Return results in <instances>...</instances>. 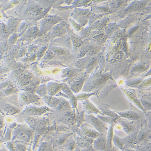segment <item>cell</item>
<instances>
[{"label": "cell", "mask_w": 151, "mask_h": 151, "mask_svg": "<svg viewBox=\"0 0 151 151\" xmlns=\"http://www.w3.org/2000/svg\"><path fill=\"white\" fill-rule=\"evenodd\" d=\"M32 136V132L27 127H21L16 129L15 137L16 139L25 142H28Z\"/></svg>", "instance_id": "cell-1"}, {"label": "cell", "mask_w": 151, "mask_h": 151, "mask_svg": "<svg viewBox=\"0 0 151 151\" xmlns=\"http://www.w3.org/2000/svg\"><path fill=\"white\" fill-rule=\"evenodd\" d=\"M87 119L89 123L95 129L102 135H104L107 132V127L99 119L96 118L92 115L87 116Z\"/></svg>", "instance_id": "cell-2"}, {"label": "cell", "mask_w": 151, "mask_h": 151, "mask_svg": "<svg viewBox=\"0 0 151 151\" xmlns=\"http://www.w3.org/2000/svg\"><path fill=\"white\" fill-rule=\"evenodd\" d=\"M49 111H50V109L47 107H30L24 110V113L29 116H36L41 115Z\"/></svg>", "instance_id": "cell-3"}, {"label": "cell", "mask_w": 151, "mask_h": 151, "mask_svg": "<svg viewBox=\"0 0 151 151\" xmlns=\"http://www.w3.org/2000/svg\"><path fill=\"white\" fill-rule=\"evenodd\" d=\"M106 144L107 138L102 134L95 140L93 147L97 151H104L106 148Z\"/></svg>", "instance_id": "cell-4"}, {"label": "cell", "mask_w": 151, "mask_h": 151, "mask_svg": "<svg viewBox=\"0 0 151 151\" xmlns=\"http://www.w3.org/2000/svg\"><path fill=\"white\" fill-rule=\"evenodd\" d=\"M120 116L132 121H138L142 118V116L134 111H128L118 112Z\"/></svg>", "instance_id": "cell-5"}, {"label": "cell", "mask_w": 151, "mask_h": 151, "mask_svg": "<svg viewBox=\"0 0 151 151\" xmlns=\"http://www.w3.org/2000/svg\"><path fill=\"white\" fill-rule=\"evenodd\" d=\"M83 107L84 111L88 114H98L100 113L102 114V112L99 109H97L94 105L92 104L88 99L83 102Z\"/></svg>", "instance_id": "cell-6"}, {"label": "cell", "mask_w": 151, "mask_h": 151, "mask_svg": "<svg viewBox=\"0 0 151 151\" xmlns=\"http://www.w3.org/2000/svg\"><path fill=\"white\" fill-rule=\"evenodd\" d=\"M99 109L101 111L102 113L105 114L108 116L112 118L115 120H118L120 119V116L115 112L111 111L110 109L109 106L106 104H103L99 107Z\"/></svg>", "instance_id": "cell-7"}, {"label": "cell", "mask_w": 151, "mask_h": 151, "mask_svg": "<svg viewBox=\"0 0 151 151\" xmlns=\"http://www.w3.org/2000/svg\"><path fill=\"white\" fill-rule=\"evenodd\" d=\"M110 76L109 75H100V76H97L94 78V79L92 80L91 84V89H93L101 86L102 84L104 83L106 81L109 79Z\"/></svg>", "instance_id": "cell-8"}, {"label": "cell", "mask_w": 151, "mask_h": 151, "mask_svg": "<svg viewBox=\"0 0 151 151\" xmlns=\"http://www.w3.org/2000/svg\"><path fill=\"white\" fill-rule=\"evenodd\" d=\"M20 99L22 103L24 104H29L36 102L38 100L36 96L26 93H22L20 96Z\"/></svg>", "instance_id": "cell-9"}, {"label": "cell", "mask_w": 151, "mask_h": 151, "mask_svg": "<svg viewBox=\"0 0 151 151\" xmlns=\"http://www.w3.org/2000/svg\"><path fill=\"white\" fill-rule=\"evenodd\" d=\"M83 132L84 135L87 137L91 139H97L100 135L99 132L95 130L94 129H90V128L86 127H83L82 128Z\"/></svg>", "instance_id": "cell-10"}, {"label": "cell", "mask_w": 151, "mask_h": 151, "mask_svg": "<svg viewBox=\"0 0 151 151\" xmlns=\"http://www.w3.org/2000/svg\"><path fill=\"white\" fill-rule=\"evenodd\" d=\"M123 91H124V93H125L126 95L127 96L129 100H130L133 103L136 104L138 106V107L141 110H142V111H144V112H145V110L144 109V107H143V106H142V103H141V101H139L134 94H133V93L127 92V91L124 90H123Z\"/></svg>", "instance_id": "cell-11"}, {"label": "cell", "mask_w": 151, "mask_h": 151, "mask_svg": "<svg viewBox=\"0 0 151 151\" xmlns=\"http://www.w3.org/2000/svg\"><path fill=\"white\" fill-rule=\"evenodd\" d=\"M1 108L4 112L10 114H17L20 112L18 109L9 104H3Z\"/></svg>", "instance_id": "cell-12"}, {"label": "cell", "mask_w": 151, "mask_h": 151, "mask_svg": "<svg viewBox=\"0 0 151 151\" xmlns=\"http://www.w3.org/2000/svg\"><path fill=\"white\" fill-rule=\"evenodd\" d=\"M120 123H121V126L123 127L124 132L129 134L133 133L134 130V126L127 121H120Z\"/></svg>", "instance_id": "cell-13"}, {"label": "cell", "mask_w": 151, "mask_h": 151, "mask_svg": "<svg viewBox=\"0 0 151 151\" xmlns=\"http://www.w3.org/2000/svg\"><path fill=\"white\" fill-rule=\"evenodd\" d=\"M44 101L51 107H55L60 103V100L52 97H45Z\"/></svg>", "instance_id": "cell-14"}, {"label": "cell", "mask_w": 151, "mask_h": 151, "mask_svg": "<svg viewBox=\"0 0 151 151\" xmlns=\"http://www.w3.org/2000/svg\"><path fill=\"white\" fill-rule=\"evenodd\" d=\"M114 134H113V127L112 126L110 127L109 130L108 132V137L107 138L106 147H112V142H113Z\"/></svg>", "instance_id": "cell-15"}, {"label": "cell", "mask_w": 151, "mask_h": 151, "mask_svg": "<svg viewBox=\"0 0 151 151\" xmlns=\"http://www.w3.org/2000/svg\"><path fill=\"white\" fill-rule=\"evenodd\" d=\"M113 142L116 146L121 150H124V142L118 137L114 135L113 138Z\"/></svg>", "instance_id": "cell-16"}, {"label": "cell", "mask_w": 151, "mask_h": 151, "mask_svg": "<svg viewBox=\"0 0 151 151\" xmlns=\"http://www.w3.org/2000/svg\"><path fill=\"white\" fill-rule=\"evenodd\" d=\"M98 118L101 121L111 124V126L115 125L116 123V120L115 119L110 117L109 116H99Z\"/></svg>", "instance_id": "cell-17"}, {"label": "cell", "mask_w": 151, "mask_h": 151, "mask_svg": "<svg viewBox=\"0 0 151 151\" xmlns=\"http://www.w3.org/2000/svg\"><path fill=\"white\" fill-rule=\"evenodd\" d=\"M26 121L32 128H36V124L38 120L36 118L33 116H29L26 119Z\"/></svg>", "instance_id": "cell-18"}, {"label": "cell", "mask_w": 151, "mask_h": 151, "mask_svg": "<svg viewBox=\"0 0 151 151\" xmlns=\"http://www.w3.org/2000/svg\"><path fill=\"white\" fill-rule=\"evenodd\" d=\"M149 131L147 130H143L139 133L137 135V142L139 143L144 140L148 135Z\"/></svg>", "instance_id": "cell-19"}, {"label": "cell", "mask_w": 151, "mask_h": 151, "mask_svg": "<svg viewBox=\"0 0 151 151\" xmlns=\"http://www.w3.org/2000/svg\"><path fill=\"white\" fill-rule=\"evenodd\" d=\"M143 81L142 79H136L127 81L126 84L129 86L136 87L138 86H140L141 84Z\"/></svg>", "instance_id": "cell-20"}, {"label": "cell", "mask_w": 151, "mask_h": 151, "mask_svg": "<svg viewBox=\"0 0 151 151\" xmlns=\"http://www.w3.org/2000/svg\"><path fill=\"white\" fill-rule=\"evenodd\" d=\"M48 124V121L47 120L41 119L39 120L36 124V128L39 129H42L47 126Z\"/></svg>", "instance_id": "cell-21"}, {"label": "cell", "mask_w": 151, "mask_h": 151, "mask_svg": "<svg viewBox=\"0 0 151 151\" xmlns=\"http://www.w3.org/2000/svg\"><path fill=\"white\" fill-rule=\"evenodd\" d=\"M51 146L48 143H43L40 147L38 151H51Z\"/></svg>", "instance_id": "cell-22"}, {"label": "cell", "mask_w": 151, "mask_h": 151, "mask_svg": "<svg viewBox=\"0 0 151 151\" xmlns=\"http://www.w3.org/2000/svg\"><path fill=\"white\" fill-rule=\"evenodd\" d=\"M146 70V68L144 65H138L136 66L132 70V72L134 73H140L144 72Z\"/></svg>", "instance_id": "cell-23"}, {"label": "cell", "mask_w": 151, "mask_h": 151, "mask_svg": "<svg viewBox=\"0 0 151 151\" xmlns=\"http://www.w3.org/2000/svg\"><path fill=\"white\" fill-rule=\"evenodd\" d=\"M141 103L143 106L144 109L151 111V102L147 100H141Z\"/></svg>", "instance_id": "cell-24"}, {"label": "cell", "mask_w": 151, "mask_h": 151, "mask_svg": "<svg viewBox=\"0 0 151 151\" xmlns=\"http://www.w3.org/2000/svg\"><path fill=\"white\" fill-rule=\"evenodd\" d=\"M15 151H26V145L21 143H16L14 144Z\"/></svg>", "instance_id": "cell-25"}, {"label": "cell", "mask_w": 151, "mask_h": 151, "mask_svg": "<svg viewBox=\"0 0 151 151\" xmlns=\"http://www.w3.org/2000/svg\"><path fill=\"white\" fill-rule=\"evenodd\" d=\"M150 86H151V78L145 79L142 81L139 87L141 88H144Z\"/></svg>", "instance_id": "cell-26"}, {"label": "cell", "mask_w": 151, "mask_h": 151, "mask_svg": "<svg viewBox=\"0 0 151 151\" xmlns=\"http://www.w3.org/2000/svg\"><path fill=\"white\" fill-rule=\"evenodd\" d=\"M75 146H76V144L75 142H71L68 144L67 148L69 150V151H72L75 148Z\"/></svg>", "instance_id": "cell-27"}, {"label": "cell", "mask_w": 151, "mask_h": 151, "mask_svg": "<svg viewBox=\"0 0 151 151\" xmlns=\"http://www.w3.org/2000/svg\"><path fill=\"white\" fill-rule=\"evenodd\" d=\"M84 116V114L83 112H82L81 114H79L78 116V119H77V121H78V124L79 125H80L81 124V123H82V121L81 120H83V116Z\"/></svg>", "instance_id": "cell-28"}, {"label": "cell", "mask_w": 151, "mask_h": 151, "mask_svg": "<svg viewBox=\"0 0 151 151\" xmlns=\"http://www.w3.org/2000/svg\"><path fill=\"white\" fill-rule=\"evenodd\" d=\"M147 116L148 117L150 125L151 126V112H148V113H147Z\"/></svg>", "instance_id": "cell-29"}, {"label": "cell", "mask_w": 151, "mask_h": 151, "mask_svg": "<svg viewBox=\"0 0 151 151\" xmlns=\"http://www.w3.org/2000/svg\"><path fill=\"white\" fill-rule=\"evenodd\" d=\"M151 69H150L149 71L147 72V73L146 74V75H145V76H151Z\"/></svg>", "instance_id": "cell-30"}, {"label": "cell", "mask_w": 151, "mask_h": 151, "mask_svg": "<svg viewBox=\"0 0 151 151\" xmlns=\"http://www.w3.org/2000/svg\"><path fill=\"white\" fill-rule=\"evenodd\" d=\"M126 151H137L134 150H126Z\"/></svg>", "instance_id": "cell-31"}]
</instances>
